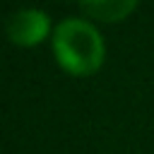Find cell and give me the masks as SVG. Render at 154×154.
I'll return each instance as SVG.
<instances>
[{
  "instance_id": "obj_1",
  "label": "cell",
  "mask_w": 154,
  "mask_h": 154,
  "mask_svg": "<svg viewBox=\"0 0 154 154\" xmlns=\"http://www.w3.org/2000/svg\"><path fill=\"white\" fill-rule=\"evenodd\" d=\"M53 53L65 72L75 77H87L101 67L106 48L101 34L91 22L67 17L53 31Z\"/></svg>"
},
{
  "instance_id": "obj_2",
  "label": "cell",
  "mask_w": 154,
  "mask_h": 154,
  "mask_svg": "<svg viewBox=\"0 0 154 154\" xmlns=\"http://www.w3.org/2000/svg\"><path fill=\"white\" fill-rule=\"evenodd\" d=\"M51 34V19L43 10H22L7 19V36L17 46H36Z\"/></svg>"
},
{
  "instance_id": "obj_3",
  "label": "cell",
  "mask_w": 154,
  "mask_h": 154,
  "mask_svg": "<svg viewBox=\"0 0 154 154\" xmlns=\"http://www.w3.org/2000/svg\"><path fill=\"white\" fill-rule=\"evenodd\" d=\"M135 7H137L135 0H91V2H79V10L84 14H89L91 19H101V22H120Z\"/></svg>"
}]
</instances>
